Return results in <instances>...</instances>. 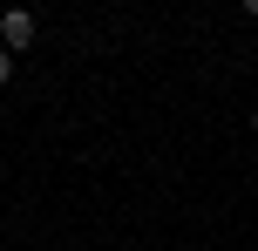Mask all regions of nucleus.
Wrapping results in <instances>:
<instances>
[{
  "label": "nucleus",
  "mask_w": 258,
  "mask_h": 251,
  "mask_svg": "<svg viewBox=\"0 0 258 251\" xmlns=\"http://www.w3.org/2000/svg\"><path fill=\"white\" fill-rule=\"evenodd\" d=\"M34 34H41V27H34V14H21V7L0 21V41H7V48H34Z\"/></svg>",
  "instance_id": "f257e3e1"
},
{
  "label": "nucleus",
  "mask_w": 258,
  "mask_h": 251,
  "mask_svg": "<svg viewBox=\"0 0 258 251\" xmlns=\"http://www.w3.org/2000/svg\"><path fill=\"white\" fill-rule=\"evenodd\" d=\"M7 75H14V54H7V48H0V81H7Z\"/></svg>",
  "instance_id": "f03ea898"
},
{
  "label": "nucleus",
  "mask_w": 258,
  "mask_h": 251,
  "mask_svg": "<svg viewBox=\"0 0 258 251\" xmlns=\"http://www.w3.org/2000/svg\"><path fill=\"white\" fill-rule=\"evenodd\" d=\"M251 129H258V109H251Z\"/></svg>",
  "instance_id": "7ed1b4c3"
}]
</instances>
